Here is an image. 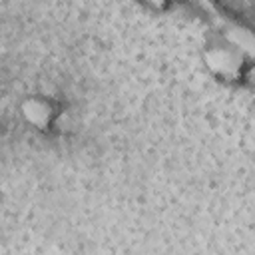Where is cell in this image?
<instances>
[{
	"instance_id": "6da1fadb",
	"label": "cell",
	"mask_w": 255,
	"mask_h": 255,
	"mask_svg": "<svg viewBox=\"0 0 255 255\" xmlns=\"http://www.w3.org/2000/svg\"><path fill=\"white\" fill-rule=\"evenodd\" d=\"M251 58H247L243 52L227 44L225 40H215L205 46L203 50V64L205 68L219 80L225 82H237L243 78L245 70L249 68Z\"/></svg>"
},
{
	"instance_id": "7a4b0ae2",
	"label": "cell",
	"mask_w": 255,
	"mask_h": 255,
	"mask_svg": "<svg viewBox=\"0 0 255 255\" xmlns=\"http://www.w3.org/2000/svg\"><path fill=\"white\" fill-rule=\"evenodd\" d=\"M56 114L58 112H56L54 102L50 98H46V96L32 94V96H26L20 102V116L34 129H40V131L48 129L54 124Z\"/></svg>"
},
{
	"instance_id": "3957f363",
	"label": "cell",
	"mask_w": 255,
	"mask_h": 255,
	"mask_svg": "<svg viewBox=\"0 0 255 255\" xmlns=\"http://www.w3.org/2000/svg\"><path fill=\"white\" fill-rule=\"evenodd\" d=\"M221 40H225L227 44H231L233 48H237L239 52H243L247 58L253 60L255 54V40H253V32L251 28H247L245 24L231 20L221 28Z\"/></svg>"
}]
</instances>
